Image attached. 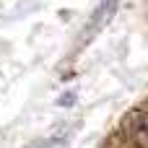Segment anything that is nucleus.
<instances>
[{
  "mask_svg": "<svg viewBox=\"0 0 148 148\" xmlns=\"http://www.w3.org/2000/svg\"><path fill=\"white\" fill-rule=\"evenodd\" d=\"M127 138L135 148H148V109H138L127 117Z\"/></svg>",
  "mask_w": 148,
  "mask_h": 148,
  "instance_id": "obj_1",
  "label": "nucleus"
},
{
  "mask_svg": "<svg viewBox=\"0 0 148 148\" xmlns=\"http://www.w3.org/2000/svg\"><path fill=\"white\" fill-rule=\"evenodd\" d=\"M114 8H117V0H101L99 3V8L94 10V16L88 18V23H86V31H83V39H88V36H94L109 18H112V13H114Z\"/></svg>",
  "mask_w": 148,
  "mask_h": 148,
  "instance_id": "obj_2",
  "label": "nucleus"
}]
</instances>
